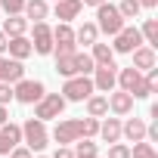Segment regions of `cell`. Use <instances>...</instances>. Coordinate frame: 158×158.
<instances>
[{
    "label": "cell",
    "instance_id": "6da1fadb",
    "mask_svg": "<svg viewBox=\"0 0 158 158\" xmlns=\"http://www.w3.org/2000/svg\"><path fill=\"white\" fill-rule=\"evenodd\" d=\"M124 25H127V19L118 13V6H115V3H109V0H106V3H99V6H96V28H99V34L115 37Z\"/></svg>",
    "mask_w": 158,
    "mask_h": 158
},
{
    "label": "cell",
    "instance_id": "7a4b0ae2",
    "mask_svg": "<svg viewBox=\"0 0 158 158\" xmlns=\"http://www.w3.org/2000/svg\"><path fill=\"white\" fill-rule=\"evenodd\" d=\"M22 143L31 149V152H44L50 146V130H47V121L40 118H28L22 124Z\"/></svg>",
    "mask_w": 158,
    "mask_h": 158
},
{
    "label": "cell",
    "instance_id": "3957f363",
    "mask_svg": "<svg viewBox=\"0 0 158 158\" xmlns=\"http://www.w3.org/2000/svg\"><path fill=\"white\" fill-rule=\"evenodd\" d=\"M81 136H84V118H56V127L50 130V139H56L59 146H71Z\"/></svg>",
    "mask_w": 158,
    "mask_h": 158
},
{
    "label": "cell",
    "instance_id": "277c9868",
    "mask_svg": "<svg viewBox=\"0 0 158 158\" xmlns=\"http://www.w3.org/2000/svg\"><path fill=\"white\" fill-rule=\"evenodd\" d=\"M90 93H96V90H93V81H90V74H71V77H65V84H62V96H65V102H84Z\"/></svg>",
    "mask_w": 158,
    "mask_h": 158
},
{
    "label": "cell",
    "instance_id": "5b68a950",
    "mask_svg": "<svg viewBox=\"0 0 158 158\" xmlns=\"http://www.w3.org/2000/svg\"><path fill=\"white\" fill-rule=\"evenodd\" d=\"M65 96L62 93H44L37 102H34V118H40V121H56V118H62V112H65Z\"/></svg>",
    "mask_w": 158,
    "mask_h": 158
},
{
    "label": "cell",
    "instance_id": "8992f818",
    "mask_svg": "<svg viewBox=\"0 0 158 158\" xmlns=\"http://www.w3.org/2000/svg\"><path fill=\"white\" fill-rule=\"evenodd\" d=\"M44 93H47L44 81H31V77H22V81H16V84H13V99H16V102H22V106H34Z\"/></svg>",
    "mask_w": 158,
    "mask_h": 158
},
{
    "label": "cell",
    "instance_id": "52a82bcc",
    "mask_svg": "<svg viewBox=\"0 0 158 158\" xmlns=\"http://www.w3.org/2000/svg\"><path fill=\"white\" fill-rule=\"evenodd\" d=\"M90 74H93L90 81H93V90H96V93H112L115 84H118V65H115V62H112V65H96Z\"/></svg>",
    "mask_w": 158,
    "mask_h": 158
},
{
    "label": "cell",
    "instance_id": "ba28073f",
    "mask_svg": "<svg viewBox=\"0 0 158 158\" xmlns=\"http://www.w3.org/2000/svg\"><path fill=\"white\" fill-rule=\"evenodd\" d=\"M34 25V31H31V50L37 53V56H50L53 53V28L47 25V22H31Z\"/></svg>",
    "mask_w": 158,
    "mask_h": 158
},
{
    "label": "cell",
    "instance_id": "9c48e42d",
    "mask_svg": "<svg viewBox=\"0 0 158 158\" xmlns=\"http://www.w3.org/2000/svg\"><path fill=\"white\" fill-rule=\"evenodd\" d=\"M139 44H143V34H139L136 25H124V28L112 37V50H115V53H133Z\"/></svg>",
    "mask_w": 158,
    "mask_h": 158
},
{
    "label": "cell",
    "instance_id": "30bf717a",
    "mask_svg": "<svg viewBox=\"0 0 158 158\" xmlns=\"http://www.w3.org/2000/svg\"><path fill=\"white\" fill-rule=\"evenodd\" d=\"M77 44H74V28L71 22H59L53 28V53H74Z\"/></svg>",
    "mask_w": 158,
    "mask_h": 158
},
{
    "label": "cell",
    "instance_id": "8fae6325",
    "mask_svg": "<svg viewBox=\"0 0 158 158\" xmlns=\"http://www.w3.org/2000/svg\"><path fill=\"white\" fill-rule=\"evenodd\" d=\"M19 143H22V124H13V121L0 124V155H10Z\"/></svg>",
    "mask_w": 158,
    "mask_h": 158
},
{
    "label": "cell",
    "instance_id": "7c38bea8",
    "mask_svg": "<svg viewBox=\"0 0 158 158\" xmlns=\"http://www.w3.org/2000/svg\"><path fill=\"white\" fill-rule=\"evenodd\" d=\"M106 99H109V112L112 115H118V118H124V115H130L133 112V96L130 93H124V90H112V93H106Z\"/></svg>",
    "mask_w": 158,
    "mask_h": 158
},
{
    "label": "cell",
    "instance_id": "4fadbf2b",
    "mask_svg": "<svg viewBox=\"0 0 158 158\" xmlns=\"http://www.w3.org/2000/svg\"><path fill=\"white\" fill-rule=\"evenodd\" d=\"M25 77V65L19 59H10V56H0V81L3 84H16Z\"/></svg>",
    "mask_w": 158,
    "mask_h": 158
},
{
    "label": "cell",
    "instance_id": "5bb4252c",
    "mask_svg": "<svg viewBox=\"0 0 158 158\" xmlns=\"http://www.w3.org/2000/svg\"><path fill=\"white\" fill-rule=\"evenodd\" d=\"M81 10H84L81 0H56V6H53L59 22H74L77 16H81Z\"/></svg>",
    "mask_w": 158,
    "mask_h": 158
},
{
    "label": "cell",
    "instance_id": "9a60e30c",
    "mask_svg": "<svg viewBox=\"0 0 158 158\" xmlns=\"http://www.w3.org/2000/svg\"><path fill=\"white\" fill-rule=\"evenodd\" d=\"M31 53H34V50H31V40H28V34L10 37V44H6V56H10V59H19V62H25Z\"/></svg>",
    "mask_w": 158,
    "mask_h": 158
},
{
    "label": "cell",
    "instance_id": "2e32d148",
    "mask_svg": "<svg viewBox=\"0 0 158 158\" xmlns=\"http://www.w3.org/2000/svg\"><path fill=\"white\" fill-rule=\"evenodd\" d=\"M133 68H136V71H149V68H155V47L139 44V47L133 50Z\"/></svg>",
    "mask_w": 158,
    "mask_h": 158
},
{
    "label": "cell",
    "instance_id": "e0dca14e",
    "mask_svg": "<svg viewBox=\"0 0 158 158\" xmlns=\"http://www.w3.org/2000/svg\"><path fill=\"white\" fill-rule=\"evenodd\" d=\"M139 81H143V71H136L133 65H127V68H121V71H118V84H115V87H118V90H124V93H133Z\"/></svg>",
    "mask_w": 158,
    "mask_h": 158
},
{
    "label": "cell",
    "instance_id": "ac0fdd59",
    "mask_svg": "<svg viewBox=\"0 0 158 158\" xmlns=\"http://www.w3.org/2000/svg\"><path fill=\"white\" fill-rule=\"evenodd\" d=\"M22 16H25L28 22H47V16H50V3H47V0H25Z\"/></svg>",
    "mask_w": 158,
    "mask_h": 158
},
{
    "label": "cell",
    "instance_id": "d6986e66",
    "mask_svg": "<svg viewBox=\"0 0 158 158\" xmlns=\"http://www.w3.org/2000/svg\"><path fill=\"white\" fill-rule=\"evenodd\" d=\"M102 143H118L121 139V118H99V133Z\"/></svg>",
    "mask_w": 158,
    "mask_h": 158
},
{
    "label": "cell",
    "instance_id": "ffe728a7",
    "mask_svg": "<svg viewBox=\"0 0 158 158\" xmlns=\"http://www.w3.org/2000/svg\"><path fill=\"white\" fill-rule=\"evenodd\" d=\"M146 127H149V124H146L143 118H136V115H133V118H127V121L121 124V136H127L130 143H136V139H146Z\"/></svg>",
    "mask_w": 158,
    "mask_h": 158
},
{
    "label": "cell",
    "instance_id": "44dd1931",
    "mask_svg": "<svg viewBox=\"0 0 158 158\" xmlns=\"http://www.w3.org/2000/svg\"><path fill=\"white\" fill-rule=\"evenodd\" d=\"M28 25H31V22H28L25 16H6L0 31H3L6 37H19V34H28Z\"/></svg>",
    "mask_w": 158,
    "mask_h": 158
},
{
    "label": "cell",
    "instance_id": "7402d4cb",
    "mask_svg": "<svg viewBox=\"0 0 158 158\" xmlns=\"http://www.w3.org/2000/svg\"><path fill=\"white\" fill-rule=\"evenodd\" d=\"M84 106H87V115H90V118H106V115H109V99H106L102 93H90V96L84 99Z\"/></svg>",
    "mask_w": 158,
    "mask_h": 158
},
{
    "label": "cell",
    "instance_id": "603a6c76",
    "mask_svg": "<svg viewBox=\"0 0 158 158\" xmlns=\"http://www.w3.org/2000/svg\"><path fill=\"white\" fill-rule=\"evenodd\" d=\"M90 59H93V65H112L115 62V50H112V44H90Z\"/></svg>",
    "mask_w": 158,
    "mask_h": 158
},
{
    "label": "cell",
    "instance_id": "cb8c5ba5",
    "mask_svg": "<svg viewBox=\"0 0 158 158\" xmlns=\"http://www.w3.org/2000/svg\"><path fill=\"white\" fill-rule=\"evenodd\" d=\"M96 40H99V28H96V22H84L81 28L74 31V44L90 47V44H96Z\"/></svg>",
    "mask_w": 158,
    "mask_h": 158
},
{
    "label": "cell",
    "instance_id": "d4e9b609",
    "mask_svg": "<svg viewBox=\"0 0 158 158\" xmlns=\"http://www.w3.org/2000/svg\"><path fill=\"white\" fill-rule=\"evenodd\" d=\"M74 53H77V50H74ZM74 53H56V71H59L62 77L77 74V68H74Z\"/></svg>",
    "mask_w": 158,
    "mask_h": 158
},
{
    "label": "cell",
    "instance_id": "484cf974",
    "mask_svg": "<svg viewBox=\"0 0 158 158\" xmlns=\"http://www.w3.org/2000/svg\"><path fill=\"white\" fill-rule=\"evenodd\" d=\"M139 34H143V44L158 47V19H146L143 28H139Z\"/></svg>",
    "mask_w": 158,
    "mask_h": 158
},
{
    "label": "cell",
    "instance_id": "4316f807",
    "mask_svg": "<svg viewBox=\"0 0 158 158\" xmlns=\"http://www.w3.org/2000/svg\"><path fill=\"white\" fill-rule=\"evenodd\" d=\"M130 158H158V152H155V146H152V143L136 139V143L130 146Z\"/></svg>",
    "mask_w": 158,
    "mask_h": 158
},
{
    "label": "cell",
    "instance_id": "83f0119b",
    "mask_svg": "<svg viewBox=\"0 0 158 158\" xmlns=\"http://www.w3.org/2000/svg\"><path fill=\"white\" fill-rule=\"evenodd\" d=\"M74 68H77V74H90L96 65H93L90 53H74Z\"/></svg>",
    "mask_w": 158,
    "mask_h": 158
},
{
    "label": "cell",
    "instance_id": "f1b7e54d",
    "mask_svg": "<svg viewBox=\"0 0 158 158\" xmlns=\"http://www.w3.org/2000/svg\"><path fill=\"white\" fill-rule=\"evenodd\" d=\"M139 0H121V3H118V13L124 16V19H136L139 16Z\"/></svg>",
    "mask_w": 158,
    "mask_h": 158
},
{
    "label": "cell",
    "instance_id": "f546056e",
    "mask_svg": "<svg viewBox=\"0 0 158 158\" xmlns=\"http://www.w3.org/2000/svg\"><path fill=\"white\" fill-rule=\"evenodd\" d=\"M96 143L90 136H81V139H74V155H96Z\"/></svg>",
    "mask_w": 158,
    "mask_h": 158
},
{
    "label": "cell",
    "instance_id": "4dcf8cb0",
    "mask_svg": "<svg viewBox=\"0 0 158 158\" xmlns=\"http://www.w3.org/2000/svg\"><path fill=\"white\" fill-rule=\"evenodd\" d=\"M0 10H3L6 16H22L25 0H0Z\"/></svg>",
    "mask_w": 158,
    "mask_h": 158
},
{
    "label": "cell",
    "instance_id": "1f68e13d",
    "mask_svg": "<svg viewBox=\"0 0 158 158\" xmlns=\"http://www.w3.org/2000/svg\"><path fill=\"white\" fill-rule=\"evenodd\" d=\"M106 158H130V146H124L121 139H118V143H109Z\"/></svg>",
    "mask_w": 158,
    "mask_h": 158
},
{
    "label": "cell",
    "instance_id": "d6a6232c",
    "mask_svg": "<svg viewBox=\"0 0 158 158\" xmlns=\"http://www.w3.org/2000/svg\"><path fill=\"white\" fill-rule=\"evenodd\" d=\"M96 133H99V118H90V115H87V118H84V136L93 139Z\"/></svg>",
    "mask_w": 158,
    "mask_h": 158
},
{
    "label": "cell",
    "instance_id": "836d02e7",
    "mask_svg": "<svg viewBox=\"0 0 158 158\" xmlns=\"http://www.w3.org/2000/svg\"><path fill=\"white\" fill-rule=\"evenodd\" d=\"M10 102H13V84L0 81V106H10Z\"/></svg>",
    "mask_w": 158,
    "mask_h": 158
},
{
    "label": "cell",
    "instance_id": "e575fe53",
    "mask_svg": "<svg viewBox=\"0 0 158 158\" xmlns=\"http://www.w3.org/2000/svg\"><path fill=\"white\" fill-rule=\"evenodd\" d=\"M6 158H34V152H31L28 146H22V143H19V146H16V149L6 155Z\"/></svg>",
    "mask_w": 158,
    "mask_h": 158
},
{
    "label": "cell",
    "instance_id": "d590c367",
    "mask_svg": "<svg viewBox=\"0 0 158 158\" xmlns=\"http://www.w3.org/2000/svg\"><path fill=\"white\" fill-rule=\"evenodd\" d=\"M143 77H146V84H149V87H152V93H155V90H158V68H149Z\"/></svg>",
    "mask_w": 158,
    "mask_h": 158
},
{
    "label": "cell",
    "instance_id": "8d00e7d4",
    "mask_svg": "<svg viewBox=\"0 0 158 158\" xmlns=\"http://www.w3.org/2000/svg\"><path fill=\"white\" fill-rule=\"evenodd\" d=\"M53 158H74V149H71V146H59V149L53 152Z\"/></svg>",
    "mask_w": 158,
    "mask_h": 158
},
{
    "label": "cell",
    "instance_id": "74e56055",
    "mask_svg": "<svg viewBox=\"0 0 158 158\" xmlns=\"http://www.w3.org/2000/svg\"><path fill=\"white\" fill-rule=\"evenodd\" d=\"M6 44H10V37L0 31V56H6Z\"/></svg>",
    "mask_w": 158,
    "mask_h": 158
},
{
    "label": "cell",
    "instance_id": "f35d334b",
    "mask_svg": "<svg viewBox=\"0 0 158 158\" xmlns=\"http://www.w3.org/2000/svg\"><path fill=\"white\" fill-rule=\"evenodd\" d=\"M139 6H143V10H155V6H158V0H139Z\"/></svg>",
    "mask_w": 158,
    "mask_h": 158
},
{
    "label": "cell",
    "instance_id": "ab89813d",
    "mask_svg": "<svg viewBox=\"0 0 158 158\" xmlns=\"http://www.w3.org/2000/svg\"><path fill=\"white\" fill-rule=\"evenodd\" d=\"M6 121H10V109H6V106H0V124H6Z\"/></svg>",
    "mask_w": 158,
    "mask_h": 158
},
{
    "label": "cell",
    "instance_id": "60d3db41",
    "mask_svg": "<svg viewBox=\"0 0 158 158\" xmlns=\"http://www.w3.org/2000/svg\"><path fill=\"white\" fill-rule=\"evenodd\" d=\"M84 6H99V3H106V0H81Z\"/></svg>",
    "mask_w": 158,
    "mask_h": 158
},
{
    "label": "cell",
    "instance_id": "b9f144b4",
    "mask_svg": "<svg viewBox=\"0 0 158 158\" xmlns=\"http://www.w3.org/2000/svg\"><path fill=\"white\" fill-rule=\"evenodd\" d=\"M74 158H96V155H74Z\"/></svg>",
    "mask_w": 158,
    "mask_h": 158
},
{
    "label": "cell",
    "instance_id": "7bdbcfd3",
    "mask_svg": "<svg viewBox=\"0 0 158 158\" xmlns=\"http://www.w3.org/2000/svg\"><path fill=\"white\" fill-rule=\"evenodd\" d=\"M34 158H47V155H40V152H34Z\"/></svg>",
    "mask_w": 158,
    "mask_h": 158
},
{
    "label": "cell",
    "instance_id": "ee69618b",
    "mask_svg": "<svg viewBox=\"0 0 158 158\" xmlns=\"http://www.w3.org/2000/svg\"><path fill=\"white\" fill-rule=\"evenodd\" d=\"M0 158H6V155H0Z\"/></svg>",
    "mask_w": 158,
    "mask_h": 158
},
{
    "label": "cell",
    "instance_id": "f6af8a7d",
    "mask_svg": "<svg viewBox=\"0 0 158 158\" xmlns=\"http://www.w3.org/2000/svg\"><path fill=\"white\" fill-rule=\"evenodd\" d=\"M53 3H56V0H53Z\"/></svg>",
    "mask_w": 158,
    "mask_h": 158
},
{
    "label": "cell",
    "instance_id": "bcb514c9",
    "mask_svg": "<svg viewBox=\"0 0 158 158\" xmlns=\"http://www.w3.org/2000/svg\"><path fill=\"white\" fill-rule=\"evenodd\" d=\"M96 158H99V155H96Z\"/></svg>",
    "mask_w": 158,
    "mask_h": 158
}]
</instances>
